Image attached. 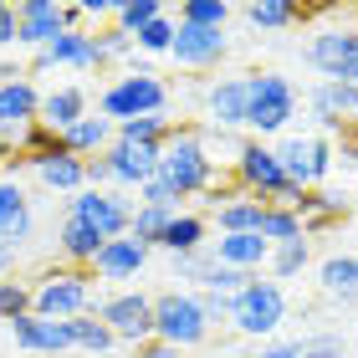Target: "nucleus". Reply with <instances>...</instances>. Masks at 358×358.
Listing matches in <instances>:
<instances>
[{
    "label": "nucleus",
    "instance_id": "obj_1",
    "mask_svg": "<svg viewBox=\"0 0 358 358\" xmlns=\"http://www.w3.org/2000/svg\"><path fill=\"white\" fill-rule=\"evenodd\" d=\"M159 179H164L179 200H205L210 205V194L231 179V169H220L205 154V134L194 123H174L169 138H164V154H159Z\"/></svg>",
    "mask_w": 358,
    "mask_h": 358
},
{
    "label": "nucleus",
    "instance_id": "obj_2",
    "mask_svg": "<svg viewBox=\"0 0 358 358\" xmlns=\"http://www.w3.org/2000/svg\"><path fill=\"white\" fill-rule=\"evenodd\" d=\"M97 113L113 123H134V118H154V113H169V87L164 77L149 67L123 72L118 83H108L103 97H97Z\"/></svg>",
    "mask_w": 358,
    "mask_h": 358
},
{
    "label": "nucleus",
    "instance_id": "obj_3",
    "mask_svg": "<svg viewBox=\"0 0 358 358\" xmlns=\"http://www.w3.org/2000/svg\"><path fill=\"white\" fill-rule=\"evenodd\" d=\"M97 302H103V297H92V276L77 271V266L46 271L41 282L31 287V313H36V317H57V322H72L83 313H97Z\"/></svg>",
    "mask_w": 358,
    "mask_h": 358
},
{
    "label": "nucleus",
    "instance_id": "obj_4",
    "mask_svg": "<svg viewBox=\"0 0 358 358\" xmlns=\"http://www.w3.org/2000/svg\"><path fill=\"white\" fill-rule=\"evenodd\" d=\"M297 118V87L282 72H251V113H246V134L256 143H266L276 134H287V123Z\"/></svg>",
    "mask_w": 358,
    "mask_h": 358
},
{
    "label": "nucleus",
    "instance_id": "obj_5",
    "mask_svg": "<svg viewBox=\"0 0 358 358\" xmlns=\"http://www.w3.org/2000/svg\"><path fill=\"white\" fill-rule=\"evenodd\" d=\"M154 338L169 348H200L210 338V322H205V307H200V292H159L154 297Z\"/></svg>",
    "mask_w": 358,
    "mask_h": 358
},
{
    "label": "nucleus",
    "instance_id": "obj_6",
    "mask_svg": "<svg viewBox=\"0 0 358 358\" xmlns=\"http://www.w3.org/2000/svg\"><path fill=\"white\" fill-rule=\"evenodd\" d=\"M287 322V292H282V282H256L246 287V292H236L231 297V328L236 333H246V338H266V333H276Z\"/></svg>",
    "mask_w": 358,
    "mask_h": 358
},
{
    "label": "nucleus",
    "instance_id": "obj_7",
    "mask_svg": "<svg viewBox=\"0 0 358 358\" xmlns=\"http://www.w3.org/2000/svg\"><path fill=\"white\" fill-rule=\"evenodd\" d=\"M67 215L92 225L103 241H118V236H128V225H134V205L123 200V189H77L67 200Z\"/></svg>",
    "mask_w": 358,
    "mask_h": 358
},
{
    "label": "nucleus",
    "instance_id": "obj_8",
    "mask_svg": "<svg viewBox=\"0 0 358 358\" xmlns=\"http://www.w3.org/2000/svg\"><path fill=\"white\" fill-rule=\"evenodd\" d=\"M307 62L317 67L322 83H348L358 72V26H328L307 41Z\"/></svg>",
    "mask_w": 358,
    "mask_h": 358
},
{
    "label": "nucleus",
    "instance_id": "obj_9",
    "mask_svg": "<svg viewBox=\"0 0 358 358\" xmlns=\"http://www.w3.org/2000/svg\"><path fill=\"white\" fill-rule=\"evenodd\" d=\"M97 317L113 328V338L128 348L149 343L154 338V297H143V292H118V297H103L97 302Z\"/></svg>",
    "mask_w": 358,
    "mask_h": 358
},
{
    "label": "nucleus",
    "instance_id": "obj_10",
    "mask_svg": "<svg viewBox=\"0 0 358 358\" xmlns=\"http://www.w3.org/2000/svg\"><path fill=\"white\" fill-rule=\"evenodd\" d=\"M246 113H251V72L215 77L205 87V118L220 134H246Z\"/></svg>",
    "mask_w": 358,
    "mask_h": 358
},
{
    "label": "nucleus",
    "instance_id": "obj_11",
    "mask_svg": "<svg viewBox=\"0 0 358 358\" xmlns=\"http://www.w3.org/2000/svg\"><path fill=\"white\" fill-rule=\"evenodd\" d=\"M31 123H41V92L31 87L26 77L0 83V143L15 149V138H21Z\"/></svg>",
    "mask_w": 358,
    "mask_h": 358
},
{
    "label": "nucleus",
    "instance_id": "obj_12",
    "mask_svg": "<svg viewBox=\"0 0 358 358\" xmlns=\"http://www.w3.org/2000/svg\"><path fill=\"white\" fill-rule=\"evenodd\" d=\"M159 154H164V143H118L113 138V149L103 159H108V174L118 189H143L159 174Z\"/></svg>",
    "mask_w": 358,
    "mask_h": 358
},
{
    "label": "nucleus",
    "instance_id": "obj_13",
    "mask_svg": "<svg viewBox=\"0 0 358 358\" xmlns=\"http://www.w3.org/2000/svg\"><path fill=\"white\" fill-rule=\"evenodd\" d=\"M52 67H72V72H92V67H103L92 31H62L57 41H46L41 52L31 57V72H52Z\"/></svg>",
    "mask_w": 358,
    "mask_h": 358
},
{
    "label": "nucleus",
    "instance_id": "obj_14",
    "mask_svg": "<svg viewBox=\"0 0 358 358\" xmlns=\"http://www.w3.org/2000/svg\"><path fill=\"white\" fill-rule=\"evenodd\" d=\"M225 52H231V36L225 31H210V26H179V36H174V62L179 67H189V72H210V67H220Z\"/></svg>",
    "mask_w": 358,
    "mask_h": 358
},
{
    "label": "nucleus",
    "instance_id": "obj_15",
    "mask_svg": "<svg viewBox=\"0 0 358 358\" xmlns=\"http://www.w3.org/2000/svg\"><path fill=\"white\" fill-rule=\"evenodd\" d=\"M67 21H62V0H21L15 6V46L41 52L46 41H57Z\"/></svg>",
    "mask_w": 358,
    "mask_h": 358
},
{
    "label": "nucleus",
    "instance_id": "obj_16",
    "mask_svg": "<svg viewBox=\"0 0 358 358\" xmlns=\"http://www.w3.org/2000/svg\"><path fill=\"white\" fill-rule=\"evenodd\" d=\"M10 333H15V348H21V353H46V358L72 353V328H67V322H57V317L26 313V317L10 322Z\"/></svg>",
    "mask_w": 358,
    "mask_h": 358
},
{
    "label": "nucleus",
    "instance_id": "obj_17",
    "mask_svg": "<svg viewBox=\"0 0 358 358\" xmlns=\"http://www.w3.org/2000/svg\"><path fill=\"white\" fill-rule=\"evenodd\" d=\"M31 225H36V215H31L26 189L15 185V179H0V246L21 251L26 241H31Z\"/></svg>",
    "mask_w": 358,
    "mask_h": 358
},
{
    "label": "nucleus",
    "instance_id": "obj_18",
    "mask_svg": "<svg viewBox=\"0 0 358 358\" xmlns=\"http://www.w3.org/2000/svg\"><path fill=\"white\" fill-rule=\"evenodd\" d=\"M348 215V194H338L328 185H317V189H307L302 194V205H297V220H302V236H322V231H333L338 220Z\"/></svg>",
    "mask_w": 358,
    "mask_h": 358
},
{
    "label": "nucleus",
    "instance_id": "obj_19",
    "mask_svg": "<svg viewBox=\"0 0 358 358\" xmlns=\"http://www.w3.org/2000/svg\"><path fill=\"white\" fill-rule=\"evenodd\" d=\"M143 266H149V246H138L134 236L108 241V246L97 251V262H92V271L103 276V282H128V276H138Z\"/></svg>",
    "mask_w": 358,
    "mask_h": 358
},
{
    "label": "nucleus",
    "instance_id": "obj_20",
    "mask_svg": "<svg viewBox=\"0 0 358 358\" xmlns=\"http://www.w3.org/2000/svg\"><path fill=\"white\" fill-rule=\"evenodd\" d=\"M108 241L92 231V225H83V220H62V231H57V251H62V262L67 266H77V271H92V262H97V251H103Z\"/></svg>",
    "mask_w": 358,
    "mask_h": 358
},
{
    "label": "nucleus",
    "instance_id": "obj_21",
    "mask_svg": "<svg viewBox=\"0 0 358 358\" xmlns=\"http://www.w3.org/2000/svg\"><path fill=\"white\" fill-rule=\"evenodd\" d=\"M113 138H118V123L103 118V113H87L83 123H72L67 134H62V143H67L77 159H97V154H108V149H113Z\"/></svg>",
    "mask_w": 358,
    "mask_h": 358
},
{
    "label": "nucleus",
    "instance_id": "obj_22",
    "mask_svg": "<svg viewBox=\"0 0 358 358\" xmlns=\"http://www.w3.org/2000/svg\"><path fill=\"white\" fill-rule=\"evenodd\" d=\"M87 92L83 87H52V92H41V123L52 128V134H67L72 123H83L87 118Z\"/></svg>",
    "mask_w": 358,
    "mask_h": 358
},
{
    "label": "nucleus",
    "instance_id": "obj_23",
    "mask_svg": "<svg viewBox=\"0 0 358 358\" xmlns=\"http://www.w3.org/2000/svg\"><path fill=\"white\" fill-rule=\"evenodd\" d=\"M210 251H215L220 266H236V271H251V276H262V266L271 262V246L262 236H220Z\"/></svg>",
    "mask_w": 358,
    "mask_h": 358
},
{
    "label": "nucleus",
    "instance_id": "obj_24",
    "mask_svg": "<svg viewBox=\"0 0 358 358\" xmlns=\"http://www.w3.org/2000/svg\"><path fill=\"white\" fill-rule=\"evenodd\" d=\"M276 159H282V169L287 179L297 189H317V174H313V149H317V138H307V134H287L282 143H271Z\"/></svg>",
    "mask_w": 358,
    "mask_h": 358
},
{
    "label": "nucleus",
    "instance_id": "obj_25",
    "mask_svg": "<svg viewBox=\"0 0 358 358\" xmlns=\"http://www.w3.org/2000/svg\"><path fill=\"white\" fill-rule=\"evenodd\" d=\"M205 236H210V220H205V215H194V210H179V215L169 220L164 241H159V251H169V256H189V251H200V246H205Z\"/></svg>",
    "mask_w": 358,
    "mask_h": 358
},
{
    "label": "nucleus",
    "instance_id": "obj_26",
    "mask_svg": "<svg viewBox=\"0 0 358 358\" xmlns=\"http://www.w3.org/2000/svg\"><path fill=\"white\" fill-rule=\"evenodd\" d=\"M262 200L256 194H241V200L231 205H220L215 210V225H220V236H262Z\"/></svg>",
    "mask_w": 358,
    "mask_h": 358
},
{
    "label": "nucleus",
    "instance_id": "obj_27",
    "mask_svg": "<svg viewBox=\"0 0 358 358\" xmlns=\"http://www.w3.org/2000/svg\"><path fill=\"white\" fill-rule=\"evenodd\" d=\"M36 174H41V185H46V189H62V194L87 189V159H77V154H57V159H46V164H36Z\"/></svg>",
    "mask_w": 358,
    "mask_h": 358
},
{
    "label": "nucleus",
    "instance_id": "obj_28",
    "mask_svg": "<svg viewBox=\"0 0 358 358\" xmlns=\"http://www.w3.org/2000/svg\"><path fill=\"white\" fill-rule=\"evenodd\" d=\"M317 282L328 297H343V302H358V256H328L317 266Z\"/></svg>",
    "mask_w": 358,
    "mask_h": 358
},
{
    "label": "nucleus",
    "instance_id": "obj_29",
    "mask_svg": "<svg viewBox=\"0 0 358 358\" xmlns=\"http://www.w3.org/2000/svg\"><path fill=\"white\" fill-rule=\"evenodd\" d=\"M72 328V348H83V353H92V358H103V353H113L118 348V338H113V328L97 313H83V317H72L67 322Z\"/></svg>",
    "mask_w": 358,
    "mask_h": 358
},
{
    "label": "nucleus",
    "instance_id": "obj_30",
    "mask_svg": "<svg viewBox=\"0 0 358 358\" xmlns=\"http://www.w3.org/2000/svg\"><path fill=\"white\" fill-rule=\"evenodd\" d=\"M302 6H292V0H251L246 6V21L256 31H287V26H297L302 21Z\"/></svg>",
    "mask_w": 358,
    "mask_h": 358
},
{
    "label": "nucleus",
    "instance_id": "obj_31",
    "mask_svg": "<svg viewBox=\"0 0 358 358\" xmlns=\"http://www.w3.org/2000/svg\"><path fill=\"white\" fill-rule=\"evenodd\" d=\"M313 262V241H287V246H271V262H266V271H271V282H292V276H302V266Z\"/></svg>",
    "mask_w": 358,
    "mask_h": 358
},
{
    "label": "nucleus",
    "instance_id": "obj_32",
    "mask_svg": "<svg viewBox=\"0 0 358 358\" xmlns=\"http://www.w3.org/2000/svg\"><path fill=\"white\" fill-rule=\"evenodd\" d=\"M179 215V210H159V205H138L134 210V225H128V236L138 241V246H159V241H164V231H169V220Z\"/></svg>",
    "mask_w": 358,
    "mask_h": 358
},
{
    "label": "nucleus",
    "instance_id": "obj_33",
    "mask_svg": "<svg viewBox=\"0 0 358 358\" xmlns=\"http://www.w3.org/2000/svg\"><path fill=\"white\" fill-rule=\"evenodd\" d=\"M262 241H266V246L302 241V220H297V210H287V205H266V210H262Z\"/></svg>",
    "mask_w": 358,
    "mask_h": 358
},
{
    "label": "nucleus",
    "instance_id": "obj_34",
    "mask_svg": "<svg viewBox=\"0 0 358 358\" xmlns=\"http://www.w3.org/2000/svg\"><path fill=\"white\" fill-rule=\"evenodd\" d=\"M164 15V0H118V10H113V26L123 31V36H138L149 21Z\"/></svg>",
    "mask_w": 358,
    "mask_h": 358
},
{
    "label": "nucleus",
    "instance_id": "obj_35",
    "mask_svg": "<svg viewBox=\"0 0 358 358\" xmlns=\"http://www.w3.org/2000/svg\"><path fill=\"white\" fill-rule=\"evenodd\" d=\"M174 21H179V26H210V31H225V21H231V0H185Z\"/></svg>",
    "mask_w": 358,
    "mask_h": 358
},
{
    "label": "nucleus",
    "instance_id": "obj_36",
    "mask_svg": "<svg viewBox=\"0 0 358 358\" xmlns=\"http://www.w3.org/2000/svg\"><path fill=\"white\" fill-rule=\"evenodd\" d=\"M174 118L169 113H154V118H134V123H118V143H164L169 138Z\"/></svg>",
    "mask_w": 358,
    "mask_h": 358
},
{
    "label": "nucleus",
    "instance_id": "obj_37",
    "mask_svg": "<svg viewBox=\"0 0 358 358\" xmlns=\"http://www.w3.org/2000/svg\"><path fill=\"white\" fill-rule=\"evenodd\" d=\"M174 36H179V21L164 10L159 21H149V26H143L138 36H134V46H138V52H154V57H159V52L169 57V52H174Z\"/></svg>",
    "mask_w": 358,
    "mask_h": 358
},
{
    "label": "nucleus",
    "instance_id": "obj_38",
    "mask_svg": "<svg viewBox=\"0 0 358 358\" xmlns=\"http://www.w3.org/2000/svg\"><path fill=\"white\" fill-rule=\"evenodd\" d=\"M251 282H256L251 271H236V266H220V262H215V266L205 271L200 292H215V297H236V292H246Z\"/></svg>",
    "mask_w": 358,
    "mask_h": 358
},
{
    "label": "nucleus",
    "instance_id": "obj_39",
    "mask_svg": "<svg viewBox=\"0 0 358 358\" xmlns=\"http://www.w3.org/2000/svg\"><path fill=\"white\" fill-rule=\"evenodd\" d=\"M92 41H97V57H103V67H108V62H123V57H134V52H138V46H134V36H123L118 26L92 31Z\"/></svg>",
    "mask_w": 358,
    "mask_h": 358
},
{
    "label": "nucleus",
    "instance_id": "obj_40",
    "mask_svg": "<svg viewBox=\"0 0 358 358\" xmlns=\"http://www.w3.org/2000/svg\"><path fill=\"white\" fill-rule=\"evenodd\" d=\"M26 313H31V287L6 276V282H0V317L15 322V317H26Z\"/></svg>",
    "mask_w": 358,
    "mask_h": 358
},
{
    "label": "nucleus",
    "instance_id": "obj_41",
    "mask_svg": "<svg viewBox=\"0 0 358 358\" xmlns=\"http://www.w3.org/2000/svg\"><path fill=\"white\" fill-rule=\"evenodd\" d=\"M210 266H215V251H210V246L189 251V256H174V276H179V282H194V287L205 282V271H210Z\"/></svg>",
    "mask_w": 358,
    "mask_h": 358
},
{
    "label": "nucleus",
    "instance_id": "obj_42",
    "mask_svg": "<svg viewBox=\"0 0 358 358\" xmlns=\"http://www.w3.org/2000/svg\"><path fill=\"white\" fill-rule=\"evenodd\" d=\"M302 358H343V338L338 333H313V338H302L297 343Z\"/></svg>",
    "mask_w": 358,
    "mask_h": 358
},
{
    "label": "nucleus",
    "instance_id": "obj_43",
    "mask_svg": "<svg viewBox=\"0 0 358 358\" xmlns=\"http://www.w3.org/2000/svg\"><path fill=\"white\" fill-rule=\"evenodd\" d=\"M138 205H159V210H179V205H185V200H179V194H174V189L164 185V179H159V174H154V179H149V185H143V189H138Z\"/></svg>",
    "mask_w": 358,
    "mask_h": 358
},
{
    "label": "nucleus",
    "instance_id": "obj_44",
    "mask_svg": "<svg viewBox=\"0 0 358 358\" xmlns=\"http://www.w3.org/2000/svg\"><path fill=\"white\" fill-rule=\"evenodd\" d=\"M200 307H205V322H231V297H215V292H200Z\"/></svg>",
    "mask_w": 358,
    "mask_h": 358
},
{
    "label": "nucleus",
    "instance_id": "obj_45",
    "mask_svg": "<svg viewBox=\"0 0 358 358\" xmlns=\"http://www.w3.org/2000/svg\"><path fill=\"white\" fill-rule=\"evenodd\" d=\"M333 154L343 159L348 169H358V128H343V134H338V143H333Z\"/></svg>",
    "mask_w": 358,
    "mask_h": 358
},
{
    "label": "nucleus",
    "instance_id": "obj_46",
    "mask_svg": "<svg viewBox=\"0 0 358 358\" xmlns=\"http://www.w3.org/2000/svg\"><path fill=\"white\" fill-rule=\"evenodd\" d=\"M113 185V174H108V159L97 154V159H87V189H108Z\"/></svg>",
    "mask_w": 358,
    "mask_h": 358
},
{
    "label": "nucleus",
    "instance_id": "obj_47",
    "mask_svg": "<svg viewBox=\"0 0 358 358\" xmlns=\"http://www.w3.org/2000/svg\"><path fill=\"white\" fill-rule=\"evenodd\" d=\"M0 46H15V6L0 0Z\"/></svg>",
    "mask_w": 358,
    "mask_h": 358
},
{
    "label": "nucleus",
    "instance_id": "obj_48",
    "mask_svg": "<svg viewBox=\"0 0 358 358\" xmlns=\"http://www.w3.org/2000/svg\"><path fill=\"white\" fill-rule=\"evenodd\" d=\"M134 358H179V348H169V343H159V338H149V343H138V348H134Z\"/></svg>",
    "mask_w": 358,
    "mask_h": 358
},
{
    "label": "nucleus",
    "instance_id": "obj_49",
    "mask_svg": "<svg viewBox=\"0 0 358 358\" xmlns=\"http://www.w3.org/2000/svg\"><path fill=\"white\" fill-rule=\"evenodd\" d=\"M256 358H302V353H297V343H271V348H262Z\"/></svg>",
    "mask_w": 358,
    "mask_h": 358
},
{
    "label": "nucleus",
    "instance_id": "obj_50",
    "mask_svg": "<svg viewBox=\"0 0 358 358\" xmlns=\"http://www.w3.org/2000/svg\"><path fill=\"white\" fill-rule=\"evenodd\" d=\"M15 256H21V251H6V246H0V282H6V276H10V266H15Z\"/></svg>",
    "mask_w": 358,
    "mask_h": 358
}]
</instances>
